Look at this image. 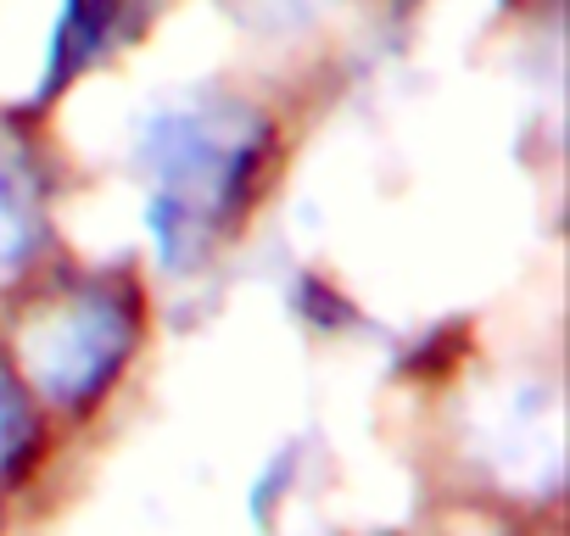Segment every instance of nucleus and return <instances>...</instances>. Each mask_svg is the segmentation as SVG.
Here are the masks:
<instances>
[{
	"label": "nucleus",
	"mask_w": 570,
	"mask_h": 536,
	"mask_svg": "<svg viewBox=\"0 0 570 536\" xmlns=\"http://www.w3.org/2000/svg\"><path fill=\"white\" fill-rule=\"evenodd\" d=\"M263 146L268 129L235 101H179L140 129V168L151 179L146 229L168 275H185L252 201Z\"/></svg>",
	"instance_id": "nucleus-1"
},
{
	"label": "nucleus",
	"mask_w": 570,
	"mask_h": 536,
	"mask_svg": "<svg viewBox=\"0 0 570 536\" xmlns=\"http://www.w3.org/2000/svg\"><path fill=\"white\" fill-rule=\"evenodd\" d=\"M35 436H40V425H35V408H29L23 386L0 369V480L35 453Z\"/></svg>",
	"instance_id": "nucleus-5"
},
{
	"label": "nucleus",
	"mask_w": 570,
	"mask_h": 536,
	"mask_svg": "<svg viewBox=\"0 0 570 536\" xmlns=\"http://www.w3.org/2000/svg\"><path fill=\"white\" fill-rule=\"evenodd\" d=\"M151 12H157V0H68L62 23L51 34V62H46L40 96H57L68 79L90 73L118 46L140 40L146 23H151Z\"/></svg>",
	"instance_id": "nucleus-3"
},
{
	"label": "nucleus",
	"mask_w": 570,
	"mask_h": 536,
	"mask_svg": "<svg viewBox=\"0 0 570 536\" xmlns=\"http://www.w3.org/2000/svg\"><path fill=\"white\" fill-rule=\"evenodd\" d=\"M129 341H135L129 302L118 291H85L79 302H68L51 325L29 336V358L40 369V386L57 403L79 408L118 375Z\"/></svg>",
	"instance_id": "nucleus-2"
},
{
	"label": "nucleus",
	"mask_w": 570,
	"mask_h": 536,
	"mask_svg": "<svg viewBox=\"0 0 570 536\" xmlns=\"http://www.w3.org/2000/svg\"><path fill=\"white\" fill-rule=\"evenodd\" d=\"M40 240V201H35V168L23 151L0 146V275L35 251Z\"/></svg>",
	"instance_id": "nucleus-4"
}]
</instances>
